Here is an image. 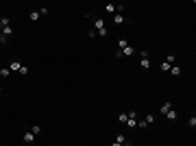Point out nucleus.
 <instances>
[{"label":"nucleus","mask_w":196,"mask_h":146,"mask_svg":"<svg viewBox=\"0 0 196 146\" xmlns=\"http://www.w3.org/2000/svg\"><path fill=\"white\" fill-rule=\"evenodd\" d=\"M94 31H96L100 37H107V29H105V20L103 18H94Z\"/></svg>","instance_id":"obj_1"},{"label":"nucleus","mask_w":196,"mask_h":146,"mask_svg":"<svg viewBox=\"0 0 196 146\" xmlns=\"http://www.w3.org/2000/svg\"><path fill=\"white\" fill-rule=\"evenodd\" d=\"M22 140H24L26 144H33V142H35V135L31 133V129H29V127L24 129V135H22Z\"/></svg>","instance_id":"obj_2"},{"label":"nucleus","mask_w":196,"mask_h":146,"mask_svg":"<svg viewBox=\"0 0 196 146\" xmlns=\"http://www.w3.org/2000/svg\"><path fill=\"white\" fill-rule=\"evenodd\" d=\"M7 68H9L11 72H20V68H22V63H20V59H11V63L7 65Z\"/></svg>","instance_id":"obj_3"},{"label":"nucleus","mask_w":196,"mask_h":146,"mask_svg":"<svg viewBox=\"0 0 196 146\" xmlns=\"http://www.w3.org/2000/svg\"><path fill=\"white\" fill-rule=\"evenodd\" d=\"M131 55H135V48H133L131 44H129L127 48H122V50H120V59H122V57H131Z\"/></svg>","instance_id":"obj_4"},{"label":"nucleus","mask_w":196,"mask_h":146,"mask_svg":"<svg viewBox=\"0 0 196 146\" xmlns=\"http://www.w3.org/2000/svg\"><path fill=\"white\" fill-rule=\"evenodd\" d=\"M170 109H172V102H170V100H166V102L161 105V107H159V113H163V116H166V113L170 111Z\"/></svg>","instance_id":"obj_5"},{"label":"nucleus","mask_w":196,"mask_h":146,"mask_svg":"<svg viewBox=\"0 0 196 146\" xmlns=\"http://www.w3.org/2000/svg\"><path fill=\"white\" fill-rule=\"evenodd\" d=\"M5 26H11L9 15H2V18H0V29H5Z\"/></svg>","instance_id":"obj_6"},{"label":"nucleus","mask_w":196,"mask_h":146,"mask_svg":"<svg viewBox=\"0 0 196 146\" xmlns=\"http://www.w3.org/2000/svg\"><path fill=\"white\" fill-rule=\"evenodd\" d=\"M166 118H168L170 122H174V120H179V113H176V111H172V109H170V111L166 113Z\"/></svg>","instance_id":"obj_7"},{"label":"nucleus","mask_w":196,"mask_h":146,"mask_svg":"<svg viewBox=\"0 0 196 146\" xmlns=\"http://www.w3.org/2000/svg\"><path fill=\"white\" fill-rule=\"evenodd\" d=\"M127 120H129V113L127 111H122L120 116H118V122H120V124H127Z\"/></svg>","instance_id":"obj_8"},{"label":"nucleus","mask_w":196,"mask_h":146,"mask_svg":"<svg viewBox=\"0 0 196 146\" xmlns=\"http://www.w3.org/2000/svg\"><path fill=\"white\" fill-rule=\"evenodd\" d=\"M11 33H13V29H11V26H5V29H2V37H5V39H9Z\"/></svg>","instance_id":"obj_9"},{"label":"nucleus","mask_w":196,"mask_h":146,"mask_svg":"<svg viewBox=\"0 0 196 146\" xmlns=\"http://www.w3.org/2000/svg\"><path fill=\"white\" fill-rule=\"evenodd\" d=\"M127 46H129V42H127V39H124V37H120V39H118V50L127 48Z\"/></svg>","instance_id":"obj_10"},{"label":"nucleus","mask_w":196,"mask_h":146,"mask_svg":"<svg viewBox=\"0 0 196 146\" xmlns=\"http://www.w3.org/2000/svg\"><path fill=\"white\" fill-rule=\"evenodd\" d=\"M113 22H116V24H124V15L122 13H116V15H113Z\"/></svg>","instance_id":"obj_11"},{"label":"nucleus","mask_w":196,"mask_h":146,"mask_svg":"<svg viewBox=\"0 0 196 146\" xmlns=\"http://www.w3.org/2000/svg\"><path fill=\"white\" fill-rule=\"evenodd\" d=\"M140 65H142V70H148L150 68V59H140Z\"/></svg>","instance_id":"obj_12"},{"label":"nucleus","mask_w":196,"mask_h":146,"mask_svg":"<svg viewBox=\"0 0 196 146\" xmlns=\"http://www.w3.org/2000/svg\"><path fill=\"white\" fill-rule=\"evenodd\" d=\"M105 11H107V13H113V15H116V5H113V2L105 5Z\"/></svg>","instance_id":"obj_13"},{"label":"nucleus","mask_w":196,"mask_h":146,"mask_svg":"<svg viewBox=\"0 0 196 146\" xmlns=\"http://www.w3.org/2000/svg\"><path fill=\"white\" fill-rule=\"evenodd\" d=\"M29 18H31V20H33V22H37V20H39V18H42V15H39V11H37V9H35V11H31V13H29Z\"/></svg>","instance_id":"obj_14"},{"label":"nucleus","mask_w":196,"mask_h":146,"mask_svg":"<svg viewBox=\"0 0 196 146\" xmlns=\"http://www.w3.org/2000/svg\"><path fill=\"white\" fill-rule=\"evenodd\" d=\"M29 129H31L33 135H39V133H42V127H39V124H33V127H29Z\"/></svg>","instance_id":"obj_15"},{"label":"nucleus","mask_w":196,"mask_h":146,"mask_svg":"<svg viewBox=\"0 0 196 146\" xmlns=\"http://www.w3.org/2000/svg\"><path fill=\"white\" fill-rule=\"evenodd\" d=\"M170 74H172V76H179V74H181V68H179V65H172V68H170Z\"/></svg>","instance_id":"obj_16"},{"label":"nucleus","mask_w":196,"mask_h":146,"mask_svg":"<svg viewBox=\"0 0 196 146\" xmlns=\"http://www.w3.org/2000/svg\"><path fill=\"white\" fill-rule=\"evenodd\" d=\"M9 74H11V70H9V68H0V78H7Z\"/></svg>","instance_id":"obj_17"},{"label":"nucleus","mask_w":196,"mask_h":146,"mask_svg":"<svg viewBox=\"0 0 196 146\" xmlns=\"http://www.w3.org/2000/svg\"><path fill=\"white\" fill-rule=\"evenodd\" d=\"M170 68H172V65H170V63H166V61L161 63V72H170Z\"/></svg>","instance_id":"obj_18"},{"label":"nucleus","mask_w":196,"mask_h":146,"mask_svg":"<svg viewBox=\"0 0 196 146\" xmlns=\"http://www.w3.org/2000/svg\"><path fill=\"white\" fill-rule=\"evenodd\" d=\"M144 120H146V124H152V122H155V116H152V113H148Z\"/></svg>","instance_id":"obj_19"},{"label":"nucleus","mask_w":196,"mask_h":146,"mask_svg":"<svg viewBox=\"0 0 196 146\" xmlns=\"http://www.w3.org/2000/svg\"><path fill=\"white\" fill-rule=\"evenodd\" d=\"M187 124H190V129H194L196 127V116H192L190 120H187Z\"/></svg>","instance_id":"obj_20"},{"label":"nucleus","mask_w":196,"mask_h":146,"mask_svg":"<svg viewBox=\"0 0 196 146\" xmlns=\"http://www.w3.org/2000/svg\"><path fill=\"white\" fill-rule=\"evenodd\" d=\"M148 124H146V120H137V129H146Z\"/></svg>","instance_id":"obj_21"},{"label":"nucleus","mask_w":196,"mask_h":146,"mask_svg":"<svg viewBox=\"0 0 196 146\" xmlns=\"http://www.w3.org/2000/svg\"><path fill=\"white\" fill-rule=\"evenodd\" d=\"M37 11H39V15H48V7H39Z\"/></svg>","instance_id":"obj_22"},{"label":"nucleus","mask_w":196,"mask_h":146,"mask_svg":"<svg viewBox=\"0 0 196 146\" xmlns=\"http://www.w3.org/2000/svg\"><path fill=\"white\" fill-rule=\"evenodd\" d=\"M166 63H170V65H174V55H168V57H166Z\"/></svg>","instance_id":"obj_23"},{"label":"nucleus","mask_w":196,"mask_h":146,"mask_svg":"<svg viewBox=\"0 0 196 146\" xmlns=\"http://www.w3.org/2000/svg\"><path fill=\"white\" fill-rule=\"evenodd\" d=\"M20 74H22V76H26V74H29V68H26V65H22V68H20Z\"/></svg>","instance_id":"obj_24"},{"label":"nucleus","mask_w":196,"mask_h":146,"mask_svg":"<svg viewBox=\"0 0 196 146\" xmlns=\"http://www.w3.org/2000/svg\"><path fill=\"white\" fill-rule=\"evenodd\" d=\"M116 142H120V144H124V142H127V140H124V135H122V133H120V135H116Z\"/></svg>","instance_id":"obj_25"},{"label":"nucleus","mask_w":196,"mask_h":146,"mask_svg":"<svg viewBox=\"0 0 196 146\" xmlns=\"http://www.w3.org/2000/svg\"><path fill=\"white\" fill-rule=\"evenodd\" d=\"M111 146H122V144H120V142H113V144Z\"/></svg>","instance_id":"obj_26"},{"label":"nucleus","mask_w":196,"mask_h":146,"mask_svg":"<svg viewBox=\"0 0 196 146\" xmlns=\"http://www.w3.org/2000/svg\"><path fill=\"white\" fill-rule=\"evenodd\" d=\"M122 146H133V144H131V142H124V144H122Z\"/></svg>","instance_id":"obj_27"},{"label":"nucleus","mask_w":196,"mask_h":146,"mask_svg":"<svg viewBox=\"0 0 196 146\" xmlns=\"http://www.w3.org/2000/svg\"><path fill=\"white\" fill-rule=\"evenodd\" d=\"M57 146H63V144H57Z\"/></svg>","instance_id":"obj_28"},{"label":"nucleus","mask_w":196,"mask_h":146,"mask_svg":"<svg viewBox=\"0 0 196 146\" xmlns=\"http://www.w3.org/2000/svg\"><path fill=\"white\" fill-rule=\"evenodd\" d=\"M0 146H2V144H0Z\"/></svg>","instance_id":"obj_29"},{"label":"nucleus","mask_w":196,"mask_h":146,"mask_svg":"<svg viewBox=\"0 0 196 146\" xmlns=\"http://www.w3.org/2000/svg\"><path fill=\"white\" fill-rule=\"evenodd\" d=\"M0 46H2V44H0Z\"/></svg>","instance_id":"obj_30"}]
</instances>
